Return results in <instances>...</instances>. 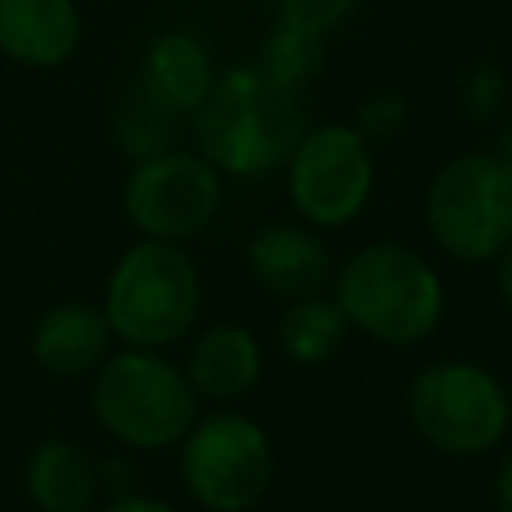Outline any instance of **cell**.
<instances>
[{
    "label": "cell",
    "mask_w": 512,
    "mask_h": 512,
    "mask_svg": "<svg viewBox=\"0 0 512 512\" xmlns=\"http://www.w3.org/2000/svg\"><path fill=\"white\" fill-rule=\"evenodd\" d=\"M188 120L196 152L232 180H260L272 168H284L292 144L308 128L300 92L276 84L256 64L220 72Z\"/></svg>",
    "instance_id": "cell-1"
},
{
    "label": "cell",
    "mask_w": 512,
    "mask_h": 512,
    "mask_svg": "<svg viewBox=\"0 0 512 512\" xmlns=\"http://www.w3.org/2000/svg\"><path fill=\"white\" fill-rule=\"evenodd\" d=\"M404 416L412 432L444 456H488L512 432L508 380L480 360H432L408 380Z\"/></svg>",
    "instance_id": "cell-5"
},
{
    "label": "cell",
    "mask_w": 512,
    "mask_h": 512,
    "mask_svg": "<svg viewBox=\"0 0 512 512\" xmlns=\"http://www.w3.org/2000/svg\"><path fill=\"white\" fill-rule=\"evenodd\" d=\"M424 232L456 264H492L512 244V168L496 152L444 160L424 188Z\"/></svg>",
    "instance_id": "cell-6"
},
{
    "label": "cell",
    "mask_w": 512,
    "mask_h": 512,
    "mask_svg": "<svg viewBox=\"0 0 512 512\" xmlns=\"http://www.w3.org/2000/svg\"><path fill=\"white\" fill-rule=\"evenodd\" d=\"M180 484L204 512H252L276 480V448L260 420L228 404L192 420L176 444Z\"/></svg>",
    "instance_id": "cell-7"
},
{
    "label": "cell",
    "mask_w": 512,
    "mask_h": 512,
    "mask_svg": "<svg viewBox=\"0 0 512 512\" xmlns=\"http://www.w3.org/2000/svg\"><path fill=\"white\" fill-rule=\"evenodd\" d=\"M184 376L208 404H232L248 396L264 376V348L244 324H208L192 336Z\"/></svg>",
    "instance_id": "cell-13"
},
{
    "label": "cell",
    "mask_w": 512,
    "mask_h": 512,
    "mask_svg": "<svg viewBox=\"0 0 512 512\" xmlns=\"http://www.w3.org/2000/svg\"><path fill=\"white\" fill-rule=\"evenodd\" d=\"M492 264H496V296H500L504 312L512 316V244H508Z\"/></svg>",
    "instance_id": "cell-24"
},
{
    "label": "cell",
    "mask_w": 512,
    "mask_h": 512,
    "mask_svg": "<svg viewBox=\"0 0 512 512\" xmlns=\"http://www.w3.org/2000/svg\"><path fill=\"white\" fill-rule=\"evenodd\" d=\"M272 4H276V16H288V20H300L308 28L332 32L348 16H356V8L364 0H272Z\"/></svg>",
    "instance_id": "cell-21"
},
{
    "label": "cell",
    "mask_w": 512,
    "mask_h": 512,
    "mask_svg": "<svg viewBox=\"0 0 512 512\" xmlns=\"http://www.w3.org/2000/svg\"><path fill=\"white\" fill-rule=\"evenodd\" d=\"M88 404L96 424L132 452H168L200 416V396L184 364L156 348H112L88 376Z\"/></svg>",
    "instance_id": "cell-4"
},
{
    "label": "cell",
    "mask_w": 512,
    "mask_h": 512,
    "mask_svg": "<svg viewBox=\"0 0 512 512\" xmlns=\"http://www.w3.org/2000/svg\"><path fill=\"white\" fill-rule=\"evenodd\" d=\"M112 344H116V336L108 328L104 308L88 304V300H60V304L44 308L28 336L32 360L48 376H60V380L92 376L104 364V356L112 352Z\"/></svg>",
    "instance_id": "cell-11"
},
{
    "label": "cell",
    "mask_w": 512,
    "mask_h": 512,
    "mask_svg": "<svg viewBox=\"0 0 512 512\" xmlns=\"http://www.w3.org/2000/svg\"><path fill=\"white\" fill-rule=\"evenodd\" d=\"M508 168H512V116L500 124V132H496V148H492Z\"/></svg>",
    "instance_id": "cell-25"
},
{
    "label": "cell",
    "mask_w": 512,
    "mask_h": 512,
    "mask_svg": "<svg viewBox=\"0 0 512 512\" xmlns=\"http://www.w3.org/2000/svg\"><path fill=\"white\" fill-rule=\"evenodd\" d=\"M200 304H204V284L184 244L144 240V236L116 256L100 296L116 344L156 348V352L196 332Z\"/></svg>",
    "instance_id": "cell-3"
},
{
    "label": "cell",
    "mask_w": 512,
    "mask_h": 512,
    "mask_svg": "<svg viewBox=\"0 0 512 512\" xmlns=\"http://www.w3.org/2000/svg\"><path fill=\"white\" fill-rule=\"evenodd\" d=\"M120 204L136 236L184 244L220 216L224 176L196 148H164L132 160Z\"/></svg>",
    "instance_id": "cell-9"
},
{
    "label": "cell",
    "mask_w": 512,
    "mask_h": 512,
    "mask_svg": "<svg viewBox=\"0 0 512 512\" xmlns=\"http://www.w3.org/2000/svg\"><path fill=\"white\" fill-rule=\"evenodd\" d=\"M352 332L384 348L424 344L448 308V288L432 260L400 240H368L332 268L328 284Z\"/></svg>",
    "instance_id": "cell-2"
},
{
    "label": "cell",
    "mask_w": 512,
    "mask_h": 512,
    "mask_svg": "<svg viewBox=\"0 0 512 512\" xmlns=\"http://www.w3.org/2000/svg\"><path fill=\"white\" fill-rule=\"evenodd\" d=\"M352 124L376 148L380 140H392L396 132H404V124H408V100L400 92H376V96H368L356 108V120Z\"/></svg>",
    "instance_id": "cell-20"
},
{
    "label": "cell",
    "mask_w": 512,
    "mask_h": 512,
    "mask_svg": "<svg viewBox=\"0 0 512 512\" xmlns=\"http://www.w3.org/2000/svg\"><path fill=\"white\" fill-rule=\"evenodd\" d=\"M216 64H212V52L208 44L196 36V32H184V28H168L160 36H152L140 52V72H136V84L156 100L164 104L168 112H176L180 120L192 116L204 96L212 92L216 84Z\"/></svg>",
    "instance_id": "cell-14"
},
{
    "label": "cell",
    "mask_w": 512,
    "mask_h": 512,
    "mask_svg": "<svg viewBox=\"0 0 512 512\" xmlns=\"http://www.w3.org/2000/svg\"><path fill=\"white\" fill-rule=\"evenodd\" d=\"M84 16L76 0H0V56L52 72L68 64L80 48Z\"/></svg>",
    "instance_id": "cell-12"
},
{
    "label": "cell",
    "mask_w": 512,
    "mask_h": 512,
    "mask_svg": "<svg viewBox=\"0 0 512 512\" xmlns=\"http://www.w3.org/2000/svg\"><path fill=\"white\" fill-rule=\"evenodd\" d=\"M176 136H180V116L156 104L140 84L120 96L112 112V140L128 160H144L164 148H176Z\"/></svg>",
    "instance_id": "cell-18"
},
{
    "label": "cell",
    "mask_w": 512,
    "mask_h": 512,
    "mask_svg": "<svg viewBox=\"0 0 512 512\" xmlns=\"http://www.w3.org/2000/svg\"><path fill=\"white\" fill-rule=\"evenodd\" d=\"M24 492L36 512H92L100 492V460H92L88 448L48 436L32 444L20 468Z\"/></svg>",
    "instance_id": "cell-15"
},
{
    "label": "cell",
    "mask_w": 512,
    "mask_h": 512,
    "mask_svg": "<svg viewBox=\"0 0 512 512\" xmlns=\"http://www.w3.org/2000/svg\"><path fill=\"white\" fill-rule=\"evenodd\" d=\"M508 404H512V376H508Z\"/></svg>",
    "instance_id": "cell-26"
},
{
    "label": "cell",
    "mask_w": 512,
    "mask_h": 512,
    "mask_svg": "<svg viewBox=\"0 0 512 512\" xmlns=\"http://www.w3.org/2000/svg\"><path fill=\"white\" fill-rule=\"evenodd\" d=\"M492 508L512 512V452H504L496 472H492Z\"/></svg>",
    "instance_id": "cell-23"
},
{
    "label": "cell",
    "mask_w": 512,
    "mask_h": 512,
    "mask_svg": "<svg viewBox=\"0 0 512 512\" xmlns=\"http://www.w3.org/2000/svg\"><path fill=\"white\" fill-rule=\"evenodd\" d=\"M456 104L476 124L496 120L504 112V104H508V76H504V68H496L488 60L468 64L460 72V80H456Z\"/></svg>",
    "instance_id": "cell-19"
},
{
    "label": "cell",
    "mask_w": 512,
    "mask_h": 512,
    "mask_svg": "<svg viewBox=\"0 0 512 512\" xmlns=\"http://www.w3.org/2000/svg\"><path fill=\"white\" fill-rule=\"evenodd\" d=\"M100 512H180L176 504H168L164 496H152V492H120V496H108L100 504Z\"/></svg>",
    "instance_id": "cell-22"
},
{
    "label": "cell",
    "mask_w": 512,
    "mask_h": 512,
    "mask_svg": "<svg viewBox=\"0 0 512 512\" xmlns=\"http://www.w3.org/2000/svg\"><path fill=\"white\" fill-rule=\"evenodd\" d=\"M328 32L320 28H308L300 20H288V16H276L272 28L264 32L260 48H256V68L264 76H272L276 84L300 92L308 88L320 72H324V60H328V48H324Z\"/></svg>",
    "instance_id": "cell-17"
},
{
    "label": "cell",
    "mask_w": 512,
    "mask_h": 512,
    "mask_svg": "<svg viewBox=\"0 0 512 512\" xmlns=\"http://www.w3.org/2000/svg\"><path fill=\"white\" fill-rule=\"evenodd\" d=\"M244 264L260 292L276 300H304L332 284V252L320 240V228L304 220H276L248 236Z\"/></svg>",
    "instance_id": "cell-10"
},
{
    "label": "cell",
    "mask_w": 512,
    "mask_h": 512,
    "mask_svg": "<svg viewBox=\"0 0 512 512\" xmlns=\"http://www.w3.org/2000/svg\"><path fill=\"white\" fill-rule=\"evenodd\" d=\"M284 192L304 224L348 228L376 192V148L356 124L304 128L284 160Z\"/></svg>",
    "instance_id": "cell-8"
},
{
    "label": "cell",
    "mask_w": 512,
    "mask_h": 512,
    "mask_svg": "<svg viewBox=\"0 0 512 512\" xmlns=\"http://www.w3.org/2000/svg\"><path fill=\"white\" fill-rule=\"evenodd\" d=\"M348 332L352 328H348L340 304L332 296L316 292V296L284 304V312L276 320V348L296 368H320L344 348Z\"/></svg>",
    "instance_id": "cell-16"
}]
</instances>
